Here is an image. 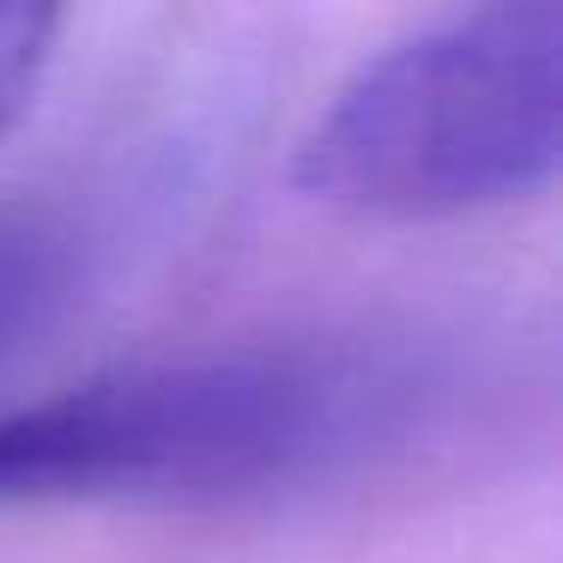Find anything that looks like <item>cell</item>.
<instances>
[{
    "instance_id": "6da1fadb",
    "label": "cell",
    "mask_w": 563,
    "mask_h": 563,
    "mask_svg": "<svg viewBox=\"0 0 563 563\" xmlns=\"http://www.w3.org/2000/svg\"><path fill=\"white\" fill-rule=\"evenodd\" d=\"M551 388L545 340L478 309H376L195 340L0 406V515L267 509L454 466Z\"/></svg>"
},
{
    "instance_id": "7a4b0ae2",
    "label": "cell",
    "mask_w": 563,
    "mask_h": 563,
    "mask_svg": "<svg viewBox=\"0 0 563 563\" xmlns=\"http://www.w3.org/2000/svg\"><path fill=\"white\" fill-rule=\"evenodd\" d=\"M563 146V7L497 0L369 55L297 146V188L357 219H466L545 195Z\"/></svg>"
},
{
    "instance_id": "3957f363",
    "label": "cell",
    "mask_w": 563,
    "mask_h": 563,
    "mask_svg": "<svg viewBox=\"0 0 563 563\" xmlns=\"http://www.w3.org/2000/svg\"><path fill=\"white\" fill-rule=\"evenodd\" d=\"M98 255L103 231L79 207L0 212V364L74 309Z\"/></svg>"
},
{
    "instance_id": "277c9868",
    "label": "cell",
    "mask_w": 563,
    "mask_h": 563,
    "mask_svg": "<svg viewBox=\"0 0 563 563\" xmlns=\"http://www.w3.org/2000/svg\"><path fill=\"white\" fill-rule=\"evenodd\" d=\"M55 37H62V13L43 7H0V140L19 128L31 110L43 74L55 62Z\"/></svg>"
}]
</instances>
